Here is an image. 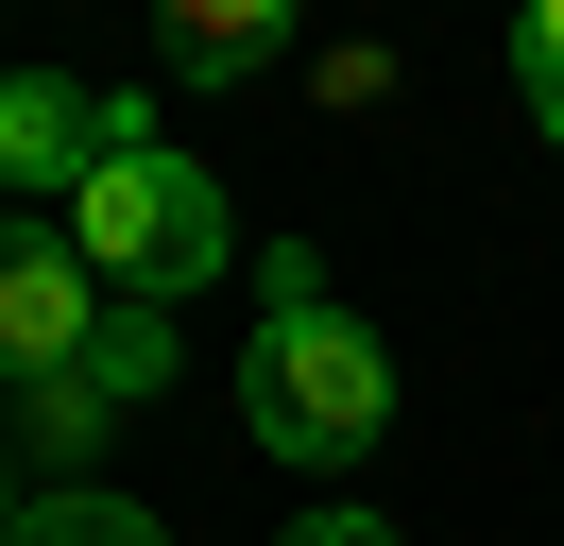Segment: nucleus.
Instances as JSON below:
<instances>
[{
    "label": "nucleus",
    "mask_w": 564,
    "mask_h": 546,
    "mask_svg": "<svg viewBox=\"0 0 564 546\" xmlns=\"http://www.w3.org/2000/svg\"><path fill=\"white\" fill-rule=\"evenodd\" d=\"M18 512H35V495H18V478H0V529H18Z\"/></svg>",
    "instance_id": "nucleus-9"
},
{
    "label": "nucleus",
    "mask_w": 564,
    "mask_h": 546,
    "mask_svg": "<svg viewBox=\"0 0 564 546\" xmlns=\"http://www.w3.org/2000/svg\"><path fill=\"white\" fill-rule=\"evenodd\" d=\"M0 546H172V529H154L138 495H104V478H69V495H52V478H35V512H18V529H0Z\"/></svg>",
    "instance_id": "nucleus-5"
},
{
    "label": "nucleus",
    "mask_w": 564,
    "mask_h": 546,
    "mask_svg": "<svg viewBox=\"0 0 564 546\" xmlns=\"http://www.w3.org/2000/svg\"><path fill=\"white\" fill-rule=\"evenodd\" d=\"M513 86H530V136H564V0L513 18Z\"/></svg>",
    "instance_id": "nucleus-7"
},
{
    "label": "nucleus",
    "mask_w": 564,
    "mask_h": 546,
    "mask_svg": "<svg viewBox=\"0 0 564 546\" xmlns=\"http://www.w3.org/2000/svg\"><path fill=\"white\" fill-rule=\"evenodd\" d=\"M274 52H291V34L257 18V0H223V18H172V68H188V86H240V68H274Z\"/></svg>",
    "instance_id": "nucleus-6"
},
{
    "label": "nucleus",
    "mask_w": 564,
    "mask_h": 546,
    "mask_svg": "<svg viewBox=\"0 0 564 546\" xmlns=\"http://www.w3.org/2000/svg\"><path fill=\"white\" fill-rule=\"evenodd\" d=\"M69 256L104 273L120 307H188L223 273V188L154 136V102H120V136H104V171L69 188Z\"/></svg>",
    "instance_id": "nucleus-2"
},
{
    "label": "nucleus",
    "mask_w": 564,
    "mask_h": 546,
    "mask_svg": "<svg viewBox=\"0 0 564 546\" xmlns=\"http://www.w3.org/2000/svg\"><path fill=\"white\" fill-rule=\"evenodd\" d=\"M120 325V291L69 256L52 222H0V393H52V375H86V341Z\"/></svg>",
    "instance_id": "nucleus-3"
},
{
    "label": "nucleus",
    "mask_w": 564,
    "mask_h": 546,
    "mask_svg": "<svg viewBox=\"0 0 564 546\" xmlns=\"http://www.w3.org/2000/svg\"><path fill=\"white\" fill-rule=\"evenodd\" d=\"M104 136H120L104 86H52V68H18V86H0V171H18V188H86V171H104Z\"/></svg>",
    "instance_id": "nucleus-4"
},
{
    "label": "nucleus",
    "mask_w": 564,
    "mask_h": 546,
    "mask_svg": "<svg viewBox=\"0 0 564 546\" xmlns=\"http://www.w3.org/2000/svg\"><path fill=\"white\" fill-rule=\"evenodd\" d=\"M291 546H393V529H377V512H308Z\"/></svg>",
    "instance_id": "nucleus-8"
},
{
    "label": "nucleus",
    "mask_w": 564,
    "mask_h": 546,
    "mask_svg": "<svg viewBox=\"0 0 564 546\" xmlns=\"http://www.w3.org/2000/svg\"><path fill=\"white\" fill-rule=\"evenodd\" d=\"M240 410H257L274 461H359L393 427V359H377V325L325 307V256H274V307L240 341Z\"/></svg>",
    "instance_id": "nucleus-1"
}]
</instances>
